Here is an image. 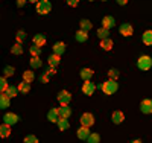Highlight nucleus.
<instances>
[{
  "label": "nucleus",
  "instance_id": "nucleus-1",
  "mask_svg": "<svg viewBox=\"0 0 152 143\" xmlns=\"http://www.w3.org/2000/svg\"><path fill=\"white\" fill-rule=\"evenodd\" d=\"M117 88H119V85H117L116 79H108L107 82L102 84V92L105 95H114L117 92Z\"/></svg>",
  "mask_w": 152,
  "mask_h": 143
},
{
  "label": "nucleus",
  "instance_id": "nucleus-2",
  "mask_svg": "<svg viewBox=\"0 0 152 143\" xmlns=\"http://www.w3.org/2000/svg\"><path fill=\"white\" fill-rule=\"evenodd\" d=\"M137 67L140 70H149L152 67V59L148 56V55H143L137 59Z\"/></svg>",
  "mask_w": 152,
  "mask_h": 143
},
{
  "label": "nucleus",
  "instance_id": "nucleus-3",
  "mask_svg": "<svg viewBox=\"0 0 152 143\" xmlns=\"http://www.w3.org/2000/svg\"><path fill=\"white\" fill-rule=\"evenodd\" d=\"M37 11L40 12V14L46 15V14H49V12L52 11V5H50L49 0H40V2L37 3Z\"/></svg>",
  "mask_w": 152,
  "mask_h": 143
},
{
  "label": "nucleus",
  "instance_id": "nucleus-4",
  "mask_svg": "<svg viewBox=\"0 0 152 143\" xmlns=\"http://www.w3.org/2000/svg\"><path fill=\"white\" fill-rule=\"evenodd\" d=\"M58 100L61 105H69V102L72 100V95L67 92V90H62V92H59L58 95Z\"/></svg>",
  "mask_w": 152,
  "mask_h": 143
},
{
  "label": "nucleus",
  "instance_id": "nucleus-5",
  "mask_svg": "<svg viewBox=\"0 0 152 143\" xmlns=\"http://www.w3.org/2000/svg\"><path fill=\"white\" fill-rule=\"evenodd\" d=\"M93 123H94V117H93V114H90V113L82 114V117H81V125H82V126H88V128H90Z\"/></svg>",
  "mask_w": 152,
  "mask_h": 143
},
{
  "label": "nucleus",
  "instance_id": "nucleus-6",
  "mask_svg": "<svg viewBox=\"0 0 152 143\" xmlns=\"http://www.w3.org/2000/svg\"><path fill=\"white\" fill-rule=\"evenodd\" d=\"M94 84L90 81V79H88V81H84V84H82V92H84V95H88V96H90V95H93L94 93Z\"/></svg>",
  "mask_w": 152,
  "mask_h": 143
},
{
  "label": "nucleus",
  "instance_id": "nucleus-7",
  "mask_svg": "<svg viewBox=\"0 0 152 143\" xmlns=\"http://www.w3.org/2000/svg\"><path fill=\"white\" fill-rule=\"evenodd\" d=\"M140 110H142V113H145V114H151V113H152V100H151V99L142 100Z\"/></svg>",
  "mask_w": 152,
  "mask_h": 143
},
{
  "label": "nucleus",
  "instance_id": "nucleus-8",
  "mask_svg": "<svg viewBox=\"0 0 152 143\" xmlns=\"http://www.w3.org/2000/svg\"><path fill=\"white\" fill-rule=\"evenodd\" d=\"M3 122L8 123V125H14V123L18 122V116L14 114V113H6L5 117H3Z\"/></svg>",
  "mask_w": 152,
  "mask_h": 143
},
{
  "label": "nucleus",
  "instance_id": "nucleus-9",
  "mask_svg": "<svg viewBox=\"0 0 152 143\" xmlns=\"http://www.w3.org/2000/svg\"><path fill=\"white\" fill-rule=\"evenodd\" d=\"M72 114V108L69 105H62L59 108V119H69Z\"/></svg>",
  "mask_w": 152,
  "mask_h": 143
},
{
  "label": "nucleus",
  "instance_id": "nucleus-10",
  "mask_svg": "<svg viewBox=\"0 0 152 143\" xmlns=\"http://www.w3.org/2000/svg\"><path fill=\"white\" fill-rule=\"evenodd\" d=\"M47 119L50 120V122H58L59 120V108H52L49 111V114H47Z\"/></svg>",
  "mask_w": 152,
  "mask_h": 143
},
{
  "label": "nucleus",
  "instance_id": "nucleus-11",
  "mask_svg": "<svg viewBox=\"0 0 152 143\" xmlns=\"http://www.w3.org/2000/svg\"><path fill=\"white\" fill-rule=\"evenodd\" d=\"M90 129H88V126H81L79 129H78V137L81 139V140H87L88 137H90Z\"/></svg>",
  "mask_w": 152,
  "mask_h": 143
},
{
  "label": "nucleus",
  "instance_id": "nucleus-12",
  "mask_svg": "<svg viewBox=\"0 0 152 143\" xmlns=\"http://www.w3.org/2000/svg\"><path fill=\"white\" fill-rule=\"evenodd\" d=\"M120 34L123 35V37H131L132 35V26L131 24H126V23H123L122 26H120Z\"/></svg>",
  "mask_w": 152,
  "mask_h": 143
},
{
  "label": "nucleus",
  "instance_id": "nucleus-13",
  "mask_svg": "<svg viewBox=\"0 0 152 143\" xmlns=\"http://www.w3.org/2000/svg\"><path fill=\"white\" fill-rule=\"evenodd\" d=\"M114 24H116V21H114V18H113L111 15H107V17H104V20H102V26H104V28H107V29H111Z\"/></svg>",
  "mask_w": 152,
  "mask_h": 143
},
{
  "label": "nucleus",
  "instance_id": "nucleus-14",
  "mask_svg": "<svg viewBox=\"0 0 152 143\" xmlns=\"http://www.w3.org/2000/svg\"><path fill=\"white\" fill-rule=\"evenodd\" d=\"M9 99H11V98L6 95V92H3L2 96H0V107H2V110L9 107Z\"/></svg>",
  "mask_w": 152,
  "mask_h": 143
},
{
  "label": "nucleus",
  "instance_id": "nucleus-15",
  "mask_svg": "<svg viewBox=\"0 0 152 143\" xmlns=\"http://www.w3.org/2000/svg\"><path fill=\"white\" fill-rule=\"evenodd\" d=\"M111 119H113V122H114V123H122V122H123V119H125V114H123L122 111H116V113H113Z\"/></svg>",
  "mask_w": 152,
  "mask_h": 143
},
{
  "label": "nucleus",
  "instance_id": "nucleus-16",
  "mask_svg": "<svg viewBox=\"0 0 152 143\" xmlns=\"http://www.w3.org/2000/svg\"><path fill=\"white\" fill-rule=\"evenodd\" d=\"M76 41H79V43H84V41H87V38H88V34H87V31H78L76 32Z\"/></svg>",
  "mask_w": 152,
  "mask_h": 143
},
{
  "label": "nucleus",
  "instance_id": "nucleus-17",
  "mask_svg": "<svg viewBox=\"0 0 152 143\" xmlns=\"http://www.w3.org/2000/svg\"><path fill=\"white\" fill-rule=\"evenodd\" d=\"M34 44H37L38 47L44 46V44H46V37H44V35H41V34L35 35V37H34Z\"/></svg>",
  "mask_w": 152,
  "mask_h": 143
},
{
  "label": "nucleus",
  "instance_id": "nucleus-18",
  "mask_svg": "<svg viewBox=\"0 0 152 143\" xmlns=\"http://www.w3.org/2000/svg\"><path fill=\"white\" fill-rule=\"evenodd\" d=\"M64 50H66V44L61 43V41L53 46V54H56V55H62V54H64Z\"/></svg>",
  "mask_w": 152,
  "mask_h": 143
},
{
  "label": "nucleus",
  "instance_id": "nucleus-19",
  "mask_svg": "<svg viewBox=\"0 0 152 143\" xmlns=\"http://www.w3.org/2000/svg\"><path fill=\"white\" fill-rule=\"evenodd\" d=\"M11 125H8V123H3L2 126H0V136H2L3 139L5 137H9V134H11V128H9Z\"/></svg>",
  "mask_w": 152,
  "mask_h": 143
},
{
  "label": "nucleus",
  "instance_id": "nucleus-20",
  "mask_svg": "<svg viewBox=\"0 0 152 143\" xmlns=\"http://www.w3.org/2000/svg\"><path fill=\"white\" fill-rule=\"evenodd\" d=\"M93 75H94V72H93L91 69H82V70H81V78H82L84 81H88Z\"/></svg>",
  "mask_w": 152,
  "mask_h": 143
},
{
  "label": "nucleus",
  "instance_id": "nucleus-21",
  "mask_svg": "<svg viewBox=\"0 0 152 143\" xmlns=\"http://www.w3.org/2000/svg\"><path fill=\"white\" fill-rule=\"evenodd\" d=\"M100 49H104V50H111V49H113V41L110 40V38L100 40Z\"/></svg>",
  "mask_w": 152,
  "mask_h": 143
},
{
  "label": "nucleus",
  "instance_id": "nucleus-22",
  "mask_svg": "<svg viewBox=\"0 0 152 143\" xmlns=\"http://www.w3.org/2000/svg\"><path fill=\"white\" fill-rule=\"evenodd\" d=\"M58 64H59V55L53 54V55L49 56V66H50V67H56Z\"/></svg>",
  "mask_w": 152,
  "mask_h": 143
},
{
  "label": "nucleus",
  "instance_id": "nucleus-23",
  "mask_svg": "<svg viewBox=\"0 0 152 143\" xmlns=\"http://www.w3.org/2000/svg\"><path fill=\"white\" fill-rule=\"evenodd\" d=\"M143 43L146 46H152V31H146L143 34Z\"/></svg>",
  "mask_w": 152,
  "mask_h": 143
},
{
  "label": "nucleus",
  "instance_id": "nucleus-24",
  "mask_svg": "<svg viewBox=\"0 0 152 143\" xmlns=\"http://www.w3.org/2000/svg\"><path fill=\"white\" fill-rule=\"evenodd\" d=\"M31 67L32 69H40L41 67V59H40V56H32L31 58Z\"/></svg>",
  "mask_w": 152,
  "mask_h": 143
},
{
  "label": "nucleus",
  "instance_id": "nucleus-25",
  "mask_svg": "<svg viewBox=\"0 0 152 143\" xmlns=\"http://www.w3.org/2000/svg\"><path fill=\"white\" fill-rule=\"evenodd\" d=\"M56 123H58V128L61 129V131H66V129L70 128V123L67 122V119H59Z\"/></svg>",
  "mask_w": 152,
  "mask_h": 143
},
{
  "label": "nucleus",
  "instance_id": "nucleus-26",
  "mask_svg": "<svg viewBox=\"0 0 152 143\" xmlns=\"http://www.w3.org/2000/svg\"><path fill=\"white\" fill-rule=\"evenodd\" d=\"M17 87H18V90H20L21 93H28L29 90H31V85H29V82H26V81L20 82V84H18Z\"/></svg>",
  "mask_w": 152,
  "mask_h": 143
},
{
  "label": "nucleus",
  "instance_id": "nucleus-27",
  "mask_svg": "<svg viewBox=\"0 0 152 143\" xmlns=\"http://www.w3.org/2000/svg\"><path fill=\"white\" fill-rule=\"evenodd\" d=\"M23 81H26V82H32L34 81V72L32 70H26V72H24L23 73Z\"/></svg>",
  "mask_w": 152,
  "mask_h": 143
},
{
  "label": "nucleus",
  "instance_id": "nucleus-28",
  "mask_svg": "<svg viewBox=\"0 0 152 143\" xmlns=\"http://www.w3.org/2000/svg\"><path fill=\"white\" fill-rule=\"evenodd\" d=\"M20 92V90H18V87H8V90H6V95L9 96V98H15L17 96V93Z\"/></svg>",
  "mask_w": 152,
  "mask_h": 143
},
{
  "label": "nucleus",
  "instance_id": "nucleus-29",
  "mask_svg": "<svg viewBox=\"0 0 152 143\" xmlns=\"http://www.w3.org/2000/svg\"><path fill=\"white\" fill-rule=\"evenodd\" d=\"M93 28V24L90 20H81V29L82 31H90Z\"/></svg>",
  "mask_w": 152,
  "mask_h": 143
},
{
  "label": "nucleus",
  "instance_id": "nucleus-30",
  "mask_svg": "<svg viewBox=\"0 0 152 143\" xmlns=\"http://www.w3.org/2000/svg\"><path fill=\"white\" fill-rule=\"evenodd\" d=\"M110 29H107V28H104V26H102V28H100L99 31H97V35L100 37V38H102V40H105V38H108L110 37V32H108Z\"/></svg>",
  "mask_w": 152,
  "mask_h": 143
},
{
  "label": "nucleus",
  "instance_id": "nucleus-31",
  "mask_svg": "<svg viewBox=\"0 0 152 143\" xmlns=\"http://www.w3.org/2000/svg\"><path fill=\"white\" fill-rule=\"evenodd\" d=\"M11 54H12V55H21V54H23V47H21V44L17 43L14 47L11 49Z\"/></svg>",
  "mask_w": 152,
  "mask_h": 143
},
{
  "label": "nucleus",
  "instance_id": "nucleus-32",
  "mask_svg": "<svg viewBox=\"0 0 152 143\" xmlns=\"http://www.w3.org/2000/svg\"><path fill=\"white\" fill-rule=\"evenodd\" d=\"M12 75H14V67L8 66V67L3 69V76H5V78H11Z\"/></svg>",
  "mask_w": 152,
  "mask_h": 143
},
{
  "label": "nucleus",
  "instance_id": "nucleus-33",
  "mask_svg": "<svg viewBox=\"0 0 152 143\" xmlns=\"http://www.w3.org/2000/svg\"><path fill=\"white\" fill-rule=\"evenodd\" d=\"M87 140H88V143H99L100 142V137H99V134L93 133V134H90V137H88Z\"/></svg>",
  "mask_w": 152,
  "mask_h": 143
},
{
  "label": "nucleus",
  "instance_id": "nucleus-34",
  "mask_svg": "<svg viewBox=\"0 0 152 143\" xmlns=\"http://www.w3.org/2000/svg\"><path fill=\"white\" fill-rule=\"evenodd\" d=\"M8 82H6V79H5V78H2V79H0V90H2V93L3 92H6V90H8Z\"/></svg>",
  "mask_w": 152,
  "mask_h": 143
},
{
  "label": "nucleus",
  "instance_id": "nucleus-35",
  "mask_svg": "<svg viewBox=\"0 0 152 143\" xmlns=\"http://www.w3.org/2000/svg\"><path fill=\"white\" fill-rule=\"evenodd\" d=\"M31 54H32V56H37V55H40V47H38L37 44H34V46L31 47Z\"/></svg>",
  "mask_w": 152,
  "mask_h": 143
},
{
  "label": "nucleus",
  "instance_id": "nucleus-36",
  "mask_svg": "<svg viewBox=\"0 0 152 143\" xmlns=\"http://www.w3.org/2000/svg\"><path fill=\"white\" fill-rule=\"evenodd\" d=\"M24 143H38V139L35 136H28L24 139Z\"/></svg>",
  "mask_w": 152,
  "mask_h": 143
},
{
  "label": "nucleus",
  "instance_id": "nucleus-37",
  "mask_svg": "<svg viewBox=\"0 0 152 143\" xmlns=\"http://www.w3.org/2000/svg\"><path fill=\"white\" fill-rule=\"evenodd\" d=\"M108 76H110V79H116V78L119 76V72H117L116 69H114V70H110V72H108Z\"/></svg>",
  "mask_w": 152,
  "mask_h": 143
},
{
  "label": "nucleus",
  "instance_id": "nucleus-38",
  "mask_svg": "<svg viewBox=\"0 0 152 143\" xmlns=\"http://www.w3.org/2000/svg\"><path fill=\"white\" fill-rule=\"evenodd\" d=\"M24 38H26V34H24L23 31H20V32L17 34V41L21 43V41H24Z\"/></svg>",
  "mask_w": 152,
  "mask_h": 143
},
{
  "label": "nucleus",
  "instance_id": "nucleus-39",
  "mask_svg": "<svg viewBox=\"0 0 152 143\" xmlns=\"http://www.w3.org/2000/svg\"><path fill=\"white\" fill-rule=\"evenodd\" d=\"M67 3H69L70 6H76V5L79 3V0H67Z\"/></svg>",
  "mask_w": 152,
  "mask_h": 143
},
{
  "label": "nucleus",
  "instance_id": "nucleus-40",
  "mask_svg": "<svg viewBox=\"0 0 152 143\" xmlns=\"http://www.w3.org/2000/svg\"><path fill=\"white\" fill-rule=\"evenodd\" d=\"M49 76H50V75H49V73L46 72V73H44V75L41 76V81H43V82H47V81H49Z\"/></svg>",
  "mask_w": 152,
  "mask_h": 143
},
{
  "label": "nucleus",
  "instance_id": "nucleus-41",
  "mask_svg": "<svg viewBox=\"0 0 152 143\" xmlns=\"http://www.w3.org/2000/svg\"><path fill=\"white\" fill-rule=\"evenodd\" d=\"M24 3H26V0H17V5H18L20 8H21V6H23Z\"/></svg>",
  "mask_w": 152,
  "mask_h": 143
},
{
  "label": "nucleus",
  "instance_id": "nucleus-42",
  "mask_svg": "<svg viewBox=\"0 0 152 143\" xmlns=\"http://www.w3.org/2000/svg\"><path fill=\"white\" fill-rule=\"evenodd\" d=\"M117 3L123 6V5H126V3H128V0H117Z\"/></svg>",
  "mask_w": 152,
  "mask_h": 143
},
{
  "label": "nucleus",
  "instance_id": "nucleus-43",
  "mask_svg": "<svg viewBox=\"0 0 152 143\" xmlns=\"http://www.w3.org/2000/svg\"><path fill=\"white\" fill-rule=\"evenodd\" d=\"M29 2H32V3H38L40 0H29Z\"/></svg>",
  "mask_w": 152,
  "mask_h": 143
},
{
  "label": "nucleus",
  "instance_id": "nucleus-44",
  "mask_svg": "<svg viewBox=\"0 0 152 143\" xmlns=\"http://www.w3.org/2000/svg\"><path fill=\"white\" fill-rule=\"evenodd\" d=\"M132 143H142V142H140V140H134Z\"/></svg>",
  "mask_w": 152,
  "mask_h": 143
},
{
  "label": "nucleus",
  "instance_id": "nucleus-45",
  "mask_svg": "<svg viewBox=\"0 0 152 143\" xmlns=\"http://www.w3.org/2000/svg\"><path fill=\"white\" fill-rule=\"evenodd\" d=\"M102 2H107V0H102Z\"/></svg>",
  "mask_w": 152,
  "mask_h": 143
},
{
  "label": "nucleus",
  "instance_id": "nucleus-46",
  "mask_svg": "<svg viewBox=\"0 0 152 143\" xmlns=\"http://www.w3.org/2000/svg\"><path fill=\"white\" fill-rule=\"evenodd\" d=\"M90 2H93V0H90Z\"/></svg>",
  "mask_w": 152,
  "mask_h": 143
}]
</instances>
